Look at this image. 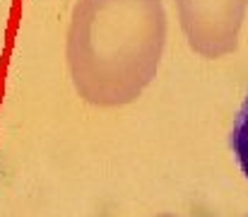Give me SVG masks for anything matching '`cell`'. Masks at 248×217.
Masks as SVG:
<instances>
[{"instance_id":"6da1fadb","label":"cell","mask_w":248,"mask_h":217,"mask_svg":"<svg viewBox=\"0 0 248 217\" xmlns=\"http://www.w3.org/2000/svg\"><path fill=\"white\" fill-rule=\"evenodd\" d=\"M166 29L164 0H78L65 41L75 92L101 109L135 101L159 70Z\"/></svg>"},{"instance_id":"7a4b0ae2","label":"cell","mask_w":248,"mask_h":217,"mask_svg":"<svg viewBox=\"0 0 248 217\" xmlns=\"http://www.w3.org/2000/svg\"><path fill=\"white\" fill-rule=\"evenodd\" d=\"M181 32L202 58H224L239 49L248 0H176Z\"/></svg>"},{"instance_id":"3957f363","label":"cell","mask_w":248,"mask_h":217,"mask_svg":"<svg viewBox=\"0 0 248 217\" xmlns=\"http://www.w3.org/2000/svg\"><path fill=\"white\" fill-rule=\"evenodd\" d=\"M229 145H232V152L244 171V176L248 179V94L236 114V121H234V128H232V135H229Z\"/></svg>"},{"instance_id":"277c9868","label":"cell","mask_w":248,"mask_h":217,"mask_svg":"<svg viewBox=\"0 0 248 217\" xmlns=\"http://www.w3.org/2000/svg\"><path fill=\"white\" fill-rule=\"evenodd\" d=\"M159 217H173V215H159Z\"/></svg>"}]
</instances>
